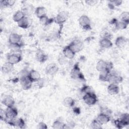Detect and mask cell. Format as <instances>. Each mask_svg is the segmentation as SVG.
<instances>
[{
    "instance_id": "5b68a950",
    "label": "cell",
    "mask_w": 129,
    "mask_h": 129,
    "mask_svg": "<svg viewBox=\"0 0 129 129\" xmlns=\"http://www.w3.org/2000/svg\"><path fill=\"white\" fill-rule=\"evenodd\" d=\"M71 77L74 80H84V76L81 72L78 63L75 64L72 69L71 72Z\"/></svg>"
},
{
    "instance_id": "52a82bcc",
    "label": "cell",
    "mask_w": 129,
    "mask_h": 129,
    "mask_svg": "<svg viewBox=\"0 0 129 129\" xmlns=\"http://www.w3.org/2000/svg\"><path fill=\"white\" fill-rule=\"evenodd\" d=\"M68 16L69 14L67 12L61 11L54 18V22L59 25H62L67 21Z\"/></svg>"
},
{
    "instance_id": "ac0fdd59",
    "label": "cell",
    "mask_w": 129,
    "mask_h": 129,
    "mask_svg": "<svg viewBox=\"0 0 129 129\" xmlns=\"http://www.w3.org/2000/svg\"><path fill=\"white\" fill-rule=\"evenodd\" d=\"M99 45L102 48H109L113 45L111 39L108 38H101L99 41Z\"/></svg>"
},
{
    "instance_id": "ffe728a7",
    "label": "cell",
    "mask_w": 129,
    "mask_h": 129,
    "mask_svg": "<svg viewBox=\"0 0 129 129\" xmlns=\"http://www.w3.org/2000/svg\"><path fill=\"white\" fill-rule=\"evenodd\" d=\"M127 42V40L125 37L122 36H120L116 38L115 41V44L118 48H122L125 46Z\"/></svg>"
},
{
    "instance_id": "b9f144b4",
    "label": "cell",
    "mask_w": 129,
    "mask_h": 129,
    "mask_svg": "<svg viewBox=\"0 0 129 129\" xmlns=\"http://www.w3.org/2000/svg\"><path fill=\"white\" fill-rule=\"evenodd\" d=\"M38 129H47V126L46 124L43 122H40L37 126Z\"/></svg>"
},
{
    "instance_id": "8992f818",
    "label": "cell",
    "mask_w": 129,
    "mask_h": 129,
    "mask_svg": "<svg viewBox=\"0 0 129 129\" xmlns=\"http://www.w3.org/2000/svg\"><path fill=\"white\" fill-rule=\"evenodd\" d=\"M22 57L21 54L18 52L10 53L7 55V61L13 65L20 62L22 60Z\"/></svg>"
},
{
    "instance_id": "7bdbcfd3",
    "label": "cell",
    "mask_w": 129,
    "mask_h": 129,
    "mask_svg": "<svg viewBox=\"0 0 129 129\" xmlns=\"http://www.w3.org/2000/svg\"><path fill=\"white\" fill-rule=\"evenodd\" d=\"M0 118H1V120H4V121H5L6 119L5 110H4L2 108H1L0 110Z\"/></svg>"
},
{
    "instance_id": "4fadbf2b",
    "label": "cell",
    "mask_w": 129,
    "mask_h": 129,
    "mask_svg": "<svg viewBox=\"0 0 129 129\" xmlns=\"http://www.w3.org/2000/svg\"><path fill=\"white\" fill-rule=\"evenodd\" d=\"M123 81L122 77L116 73L110 74L108 82L110 84H113L116 85H118L121 83Z\"/></svg>"
},
{
    "instance_id": "9a60e30c",
    "label": "cell",
    "mask_w": 129,
    "mask_h": 129,
    "mask_svg": "<svg viewBox=\"0 0 129 129\" xmlns=\"http://www.w3.org/2000/svg\"><path fill=\"white\" fill-rule=\"evenodd\" d=\"M17 23L19 27L25 29L28 28L30 26L31 24V21L29 17L25 16L23 19H22Z\"/></svg>"
},
{
    "instance_id": "74e56055",
    "label": "cell",
    "mask_w": 129,
    "mask_h": 129,
    "mask_svg": "<svg viewBox=\"0 0 129 129\" xmlns=\"http://www.w3.org/2000/svg\"><path fill=\"white\" fill-rule=\"evenodd\" d=\"M36 83H37L38 88L40 89H41L45 86V85L46 84V81L45 79L41 78Z\"/></svg>"
},
{
    "instance_id": "2e32d148",
    "label": "cell",
    "mask_w": 129,
    "mask_h": 129,
    "mask_svg": "<svg viewBox=\"0 0 129 129\" xmlns=\"http://www.w3.org/2000/svg\"><path fill=\"white\" fill-rule=\"evenodd\" d=\"M96 119L102 125L106 124L107 123H108L110 120V117L109 116V115L108 114H106L103 113H100L97 118Z\"/></svg>"
},
{
    "instance_id": "bcb514c9",
    "label": "cell",
    "mask_w": 129,
    "mask_h": 129,
    "mask_svg": "<svg viewBox=\"0 0 129 129\" xmlns=\"http://www.w3.org/2000/svg\"><path fill=\"white\" fill-rule=\"evenodd\" d=\"M74 112L77 114H79L80 113V108H77V107H75L74 108Z\"/></svg>"
},
{
    "instance_id": "ee69618b",
    "label": "cell",
    "mask_w": 129,
    "mask_h": 129,
    "mask_svg": "<svg viewBox=\"0 0 129 129\" xmlns=\"http://www.w3.org/2000/svg\"><path fill=\"white\" fill-rule=\"evenodd\" d=\"M101 113H105V114H110L111 113V110H110L108 108H105V107H103V108H101Z\"/></svg>"
},
{
    "instance_id": "277c9868",
    "label": "cell",
    "mask_w": 129,
    "mask_h": 129,
    "mask_svg": "<svg viewBox=\"0 0 129 129\" xmlns=\"http://www.w3.org/2000/svg\"><path fill=\"white\" fill-rule=\"evenodd\" d=\"M79 23L84 30L87 31L91 29V20L87 15L81 16L79 19Z\"/></svg>"
},
{
    "instance_id": "603a6c76",
    "label": "cell",
    "mask_w": 129,
    "mask_h": 129,
    "mask_svg": "<svg viewBox=\"0 0 129 129\" xmlns=\"http://www.w3.org/2000/svg\"><path fill=\"white\" fill-rule=\"evenodd\" d=\"M35 14L39 19L46 15L47 10L44 7L39 6L37 7L34 11Z\"/></svg>"
},
{
    "instance_id": "60d3db41",
    "label": "cell",
    "mask_w": 129,
    "mask_h": 129,
    "mask_svg": "<svg viewBox=\"0 0 129 129\" xmlns=\"http://www.w3.org/2000/svg\"><path fill=\"white\" fill-rule=\"evenodd\" d=\"M29 71H28V70H26V69H23V70H21V71L20 72L19 74L20 78L28 76V75H29Z\"/></svg>"
},
{
    "instance_id": "83f0119b",
    "label": "cell",
    "mask_w": 129,
    "mask_h": 129,
    "mask_svg": "<svg viewBox=\"0 0 129 129\" xmlns=\"http://www.w3.org/2000/svg\"><path fill=\"white\" fill-rule=\"evenodd\" d=\"M39 21L42 25L47 26L49 24H50L52 22H54V18L50 19L47 16V15H46L39 18Z\"/></svg>"
},
{
    "instance_id": "9c48e42d",
    "label": "cell",
    "mask_w": 129,
    "mask_h": 129,
    "mask_svg": "<svg viewBox=\"0 0 129 129\" xmlns=\"http://www.w3.org/2000/svg\"><path fill=\"white\" fill-rule=\"evenodd\" d=\"M20 81L22 88L25 90L30 89L32 87L33 83L28 76L20 78Z\"/></svg>"
},
{
    "instance_id": "3957f363",
    "label": "cell",
    "mask_w": 129,
    "mask_h": 129,
    "mask_svg": "<svg viewBox=\"0 0 129 129\" xmlns=\"http://www.w3.org/2000/svg\"><path fill=\"white\" fill-rule=\"evenodd\" d=\"M7 123L10 124V125L17 126L21 128H23L25 127V122L21 118H17L15 117L13 119H6L4 121Z\"/></svg>"
},
{
    "instance_id": "836d02e7",
    "label": "cell",
    "mask_w": 129,
    "mask_h": 129,
    "mask_svg": "<svg viewBox=\"0 0 129 129\" xmlns=\"http://www.w3.org/2000/svg\"><path fill=\"white\" fill-rule=\"evenodd\" d=\"M120 20L129 23V13L128 12H123L119 16Z\"/></svg>"
},
{
    "instance_id": "4316f807",
    "label": "cell",
    "mask_w": 129,
    "mask_h": 129,
    "mask_svg": "<svg viewBox=\"0 0 129 129\" xmlns=\"http://www.w3.org/2000/svg\"><path fill=\"white\" fill-rule=\"evenodd\" d=\"M63 104L66 107H72L74 106L75 101L72 98L70 97H67L63 99Z\"/></svg>"
},
{
    "instance_id": "7402d4cb",
    "label": "cell",
    "mask_w": 129,
    "mask_h": 129,
    "mask_svg": "<svg viewBox=\"0 0 129 129\" xmlns=\"http://www.w3.org/2000/svg\"><path fill=\"white\" fill-rule=\"evenodd\" d=\"M119 88L118 85L109 84L107 87V92L108 93L111 95H116L119 93Z\"/></svg>"
},
{
    "instance_id": "f1b7e54d",
    "label": "cell",
    "mask_w": 129,
    "mask_h": 129,
    "mask_svg": "<svg viewBox=\"0 0 129 129\" xmlns=\"http://www.w3.org/2000/svg\"><path fill=\"white\" fill-rule=\"evenodd\" d=\"M128 24L129 23L121 20L117 21L115 25V27L117 30H123L126 28Z\"/></svg>"
},
{
    "instance_id": "d590c367",
    "label": "cell",
    "mask_w": 129,
    "mask_h": 129,
    "mask_svg": "<svg viewBox=\"0 0 129 129\" xmlns=\"http://www.w3.org/2000/svg\"><path fill=\"white\" fill-rule=\"evenodd\" d=\"M102 124H101L96 119L93 120L91 123L90 126L92 128L100 129L102 128Z\"/></svg>"
},
{
    "instance_id": "484cf974",
    "label": "cell",
    "mask_w": 129,
    "mask_h": 129,
    "mask_svg": "<svg viewBox=\"0 0 129 129\" xmlns=\"http://www.w3.org/2000/svg\"><path fill=\"white\" fill-rule=\"evenodd\" d=\"M25 17L24 13L22 10H18L15 12L13 17V19L14 22L18 23L22 19Z\"/></svg>"
},
{
    "instance_id": "44dd1931",
    "label": "cell",
    "mask_w": 129,
    "mask_h": 129,
    "mask_svg": "<svg viewBox=\"0 0 129 129\" xmlns=\"http://www.w3.org/2000/svg\"><path fill=\"white\" fill-rule=\"evenodd\" d=\"M28 77L33 82H36L41 78L40 73L35 70H31L29 71Z\"/></svg>"
},
{
    "instance_id": "e0dca14e",
    "label": "cell",
    "mask_w": 129,
    "mask_h": 129,
    "mask_svg": "<svg viewBox=\"0 0 129 129\" xmlns=\"http://www.w3.org/2000/svg\"><path fill=\"white\" fill-rule=\"evenodd\" d=\"M3 104L7 107L14 106L15 101L14 98L11 95L6 96L2 100Z\"/></svg>"
},
{
    "instance_id": "6da1fadb",
    "label": "cell",
    "mask_w": 129,
    "mask_h": 129,
    "mask_svg": "<svg viewBox=\"0 0 129 129\" xmlns=\"http://www.w3.org/2000/svg\"><path fill=\"white\" fill-rule=\"evenodd\" d=\"M83 99L85 103L89 106H92L95 104L98 100L97 96L94 92L84 94L83 96Z\"/></svg>"
},
{
    "instance_id": "ba28073f",
    "label": "cell",
    "mask_w": 129,
    "mask_h": 129,
    "mask_svg": "<svg viewBox=\"0 0 129 129\" xmlns=\"http://www.w3.org/2000/svg\"><path fill=\"white\" fill-rule=\"evenodd\" d=\"M21 42H22L21 35L15 33H11L9 37V42L10 44L22 45Z\"/></svg>"
},
{
    "instance_id": "cb8c5ba5",
    "label": "cell",
    "mask_w": 129,
    "mask_h": 129,
    "mask_svg": "<svg viewBox=\"0 0 129 129\" xmlns=\"http://www.w3.org/2000/svg\"><path fill=\"white\" fill-rule=\"evenodd\" d=\"M14 70V65L9 62L5 63L2 67V71L3 73L9 74L11 73Z\"/></svg>"
},
{
    "instance_id": "1f68e13d",
    "label": "cell",
    "mask_w": 129,
    "mask_h": 129,
    "mask_svg": "<svg viewBox=\"0 0 129 129\" xmlns=\"http://www.w3.org/2000/svg\"><path fill=\"white\" fill-rule=\"evenodd\" d=\"M114 124L115 126H116V127H117V128H119V129L123 128L128 125L119 118L114 120Z\"/></svg>"
},
{
    "instance_id": "f6af8a7d",
    "label": "cell",
    "mask_w": 129,
    "mask_h": 129,
    "mask_svg": "<svg viewBox=\"0 0 129 129\" xmlns=\"http://www.w3.org/2000/svg\"><path fill=\"white\" fill-rule=\"evenodd\" d=\"M85 2L87 4H88V5H90V6H94V5H95V4H96L97 3V1H94V0L86 1Z\"/></svg>"
},
{
    "instance_id": "5bb4252c",
    "label": "cell",
    "mask_w": 129,
    "mask_h": 129,
    "mask_svg": "<svg viewBox=\"0 0 129 129\" xmlns=\"http://www.w3.org/2000/svg\"><path fill=\"white\" fill-rule=\"evenodd\" d=\"M110 74L111 71L107 69L100 72L99 75V80L102 82H108Z\"/></svg>"
},
{
    "instance_id": "7c38bea8",
    "label": "cell",
    "mask_w": 129,
    "mask_h": 129,
    "mask_svg": "<svg viewBox=\"0 0 129 129\" xmlns=\"http://www.w3.org/2000/svg\"><path fill=\"white\" fill-rule=\"evenodd\" d=\"M35 57L36 60L41 63L45 62L48 59L47 55L41 49H38L37 50L35 54Z\"/></svg>"
},
{
    "instance_id": "f546056e",
    "label": "cell",
    "mask_w": 129,
    "mask_h": 129,
    "mask_svg": "<svg viewBox=\"0 0 129 129\" xmlns=\"http://www.w3.org/2000/svg\"><path fill=\"white\" fill-rule=\"evenodd\" d=\"M66 124L59 120H55L52 124V128L54 129H63L65 127Z\"/></svg>"
},
{
    "instance_id": "d6a6232c",
    "label": "cell",
    "mask_w": 129,
    "mask_h": 129,
    "mask_svg": "<svg viewBox=\"0 0 129 129\" xmlns=\"http://www.w3.org/2000/svg\"><path fill=\"white\" fill-rule=\"evenodd\" d=\"M21 10L24 13L25 16L28 17L32 14L33 12V6L31 5H27L25 6Z\"/></svg>"
},
{
    "instance_id": "e575fe53",
    "label": "cell",
    "mask_w": 129,
    "mask_h": 129,
    "mask_svg": "<svg viewBox=\"0 0 129 129\" xmlns=\"http://www.w3.org/2000/svg\"><path fill=\"white\" fill-rule=\"evenodd\" d=\"M122 1H110L108 3V7L110 9H114L115 7H118L122 4Z\"/></svg>"
},
{
    "instance_id": "d4e9b609",
    "label": "cell",
    "mask_w": 129,
    "mask_h": 129,
    "mask_svg": "<svg viewBox=\"0 0 129 129\" xmlns=\"http://www.w3.org/2000/svg\"><path fill=\"white\" fill-rule=\"evenodd\" d=\"M96 69L99 72L107 69V61H104L102 59L99 60L96 63Z\"/></svg>"
},
{
    "instance_id": "4dcf8cb0",
    "label": "cell",
    "mask_w": 129,
    "mask_h": 129,
    "mask_svg": "<svg viewBox=\"0 0 129 129\" xmlns=\"http://www.w3.org/2000/svg\"><path fill=\"white\" fill-rule=\"evenodd\" d=\"M16 1L14 0H6L1 1L0 5L1 7H11L15 4Z\"/></svg>"
},
{
    "instance_id": "8d00e7d4",
    "label": "cell",
    "mask_w": 129,
    "mask_h": 129,
    "mask_svg": "<svg viewBox=\"0 0 129 129\" xmlns=\"http://www.w3.org/2000/svg\"><path fill=\"white\" fill-rule=\"evenodd\" d=\"M119 119L125 122L127 124H129V114L127 113H122L119 116Z\"/></svg>"
},
{
    "instance_id": "d6986e66",
    "label": "cell",
    "mask_w": 129,
    "mask_h": 129,
    "mask_svg": "<svg viewBox=\"0 0 129 129\" xmlns=\"http://www.w3.org/2000/svg\"><path fill=\"white\" fill-rule=\"evenodd\" d=\"M62 54L67 59H72L74 57L76 53L67 45L63 48L62 50Z\"/></svg>"
},
{
    "instance_id": "7a4b0ae2",
    "label": "cell",
    "mask_w": 129,
    "mask_h": 129,
    "mask_svg": "<svg viewBox=\"0 0 129 129\" xmlns=\"http://www.w3.org/2000/svg\"><path fill=\"white\" fill-rule=\"evenodd\" d=\"M68 46L75 53H76L82 50L84 47V44L81 40L76 39L72 41Z\"/></svg>"
},
{
    "instance_id": "f35d334b",
    "label": "cell",
    "mask_w": 129,
    "mask_h": 129,
    "mask_svg": "<svg viewBox=\"0 0 129 129\" xmlns=\"http://www.w3.org/2000/svg\"><path fill=\"white\" fill-rule=\"evenodd\" d=\"M101 38H108V39H111V34L109 32L107 31V30H105L104 31H103L102 32H101Z\"/></svg>"
},
{
    "instance_id": "30bf717a",
    "label": "cell",
    "mask_w": 129,
    "mask_h": 129,
    "mask_svg": "<svg viewBox=\"0 0 129 129\" xmlns=\"http://www.w3.org/2000/svg\"><path fill=\"white\" fill-rule=\"evenodd\" d=\"M58 70L59 68L55 63H51L46 67L45 72L48 75L53 76L58 72Z\"/></svg>"
},
{
    "instance_id": "8fae6325",
    "label": "cell",
    "mask_w": 129,
    "mask_h": 129,
    "mask_svg": "<svg viewBox=\"0 0 129 129\" xmlns=\"http://www.w3.org/2000/svg\"><path fill=\"white\" fill-rule=\"evenodd\" d=\"M6 116L7 119H13L15 117H17L18 111L17 108L14 106L7 107V109L5 110Z\"/></svg>"
},
{
    "instance_id": "ab89813d",
    "label": "cell",
    "mask_w": 129,
    "mask_h": 129,
    "mask_svg": "<svg viewBox=\"0 0 129 129\" xmlns=\"http://www.w3.org/2000/svg\"><path fill=\"white\" fill-rule=\"evenodd\" d=\"M58 61L61 65L66 64L67 62V58L62 54L61 56H59L58 59Z\"/></svg>"
}]
</instances>
